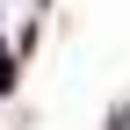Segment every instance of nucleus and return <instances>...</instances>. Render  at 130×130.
Listing matches in <instances>:
<instances>
[{
  "label": "nucleus",
  "mask_w": 130,
  "mask_h": 130,
  "mask_svg": "<svg viewBox=\"0 0 130 130\" xmlns=\"http://www.w3.org/2000/svg\"><path fill=\"white\" fill-rule=\"evenodd\" d=\"M0 94H14V58H0Z\"/></svg>",
  "instance_id": "f257e3e1"
}]
</instances>
